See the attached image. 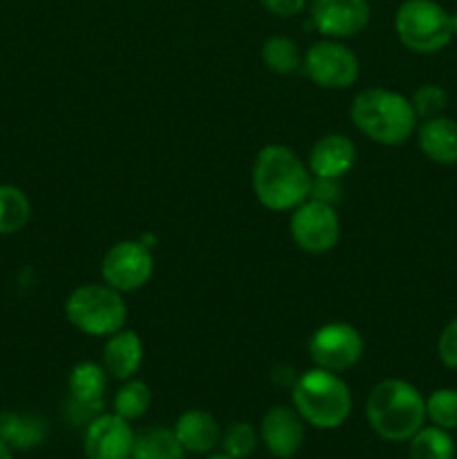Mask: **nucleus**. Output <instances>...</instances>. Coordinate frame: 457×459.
<instances>
[{"instance_id": "obj_4", "label": "nucleus", "mask_w": 457, "mask_h": 459, "mask_svg": "<svg viewBox=\"0 0 457 459\" xmlns=\"http://www.w3.org/2000/svg\"><path fill=\"white\" fill-rule=\"evenodd\" d=\"M291 406L307 426L334 430L352 415V393L341 375L314 366L291 385Z\"/></svg>"}, {"instance_id": "obj_17", "label": "nucleus", "mask_w": 457, "mask_h": 459, "mask_svg": "<svg viewBox=\"0 0 457 459\" xmlns=\"http://www.w3.org/2000/svg\"><path fill=\"white\" fill-rule=\"evenodd\" d=\"M417 143L419 151L435 164H457V121L444 115L424 119L417 126Z\"/></svg>"}, {"instance_id": "obj_20", "label": "nucleus", "mask_w": 457, "mask_h": 459, "mask_svg": "<svg viewBox=\"0 0 457 459\" xmlns=\"http://www.w3.org/2000/svg\"><path fill=\"white\" fill-rule=\"evenodd\" d=\"M186 451L182 448L175 430L164 426H151L134 435V446L130 459H184Z\"/></svg>"}, {"instance_id": "obj_18", "label": "nucleus", "mask_w": 457, "mask_h": 459, "mask_svg": "<svg viewBox=\"0 0 457 459\" xmlns=\"http://www.w3.org/2000/svg\"><path fill=\"white\" fill-rule=\"evenodd\" d=\"M70 402L81 403V406L103 408V397L108 390V372L101 363L81 361L72 368L70 379Z\"/></svg>"}, {"instance_id": "obj_14", "label": "nucleus", "mask_w": 457, "mask_h": 459, "mask_svg": "<svg viewBox=\"0 0 457 459\" xmlns=\"http://www.w3.org/2000/svg\"><path fill=\"white\" fill-rule=\"evenodd\" d=\"M357 164V146L348 134L332 133L318 139L307 157V169L314 178L343 179Z\"/></svg>"}, {"instance_id": "obj_6", "label": "nucleus", "mask_w": 457, "mask_h": 459, "mask_svg": "<svg viewBox=\"0 0 457 459\" xmlns=\"http://www.w3.org/2000/svg\"><path fill=\"white\" fill-rule=\"evenodd\" d=\"M394 31L415 54H437L453 40L451 13L435 0H403L394 13Z\"/></svg>"}, {"instance_id": "obj_24", "label": "nucleus", "mask_w": 457, "mask_h": 459, "mask_svg": "<svg viewBox=\"0 0 457 459\" xmlns=\"http://www.w3.org/2000/svg\"><path fill=\"white\" fill-rule=\"evenodd\" d=\"M151 403H152L151 385H148L146 381L133 377V379L124 381L121 388L115 393L112 408H115V412L119 417H124V420L128 421H134L139 420V417L146 415Z\"/></svg>"}, {"instance_id": "obj_13", "label": "nucleus", "mask_w": 457, "mask_h": 459, "mask_svg": "<svg viewBox=\"0 0 457 459\" xmlns=\"http://www.w3.org/2000/svg\"><path fill=\"white\" fill-rule=\"evenodd\" d=\"M260 439L276 459H291L305 444V421L294 406H272L260 421Z\"/></svg>"}, {"instance_id": "obj_15", "label": "nucleus", "mask_w": 457, "mask_h": 459, "mask_svg": "<svg viewBox=\"0 0 457 459\" xmlns=\"http://www.w3.org/2000/svg\"><path fill=\"white\" fill-rule=\"evenodd\" d=\"M143 363V343L134 330L121 327L119 332L106 339L101 354V366L106 368L108 377L116 381H128L137 377Z\"/></svg>"}, {"instance_id": "obj_23", "label": "nucleus", "mask_w": 457, "mask_h": 459, "mask_svg": "<svg viewBox=\"0 0 457 459\" xmlns=\"http://www.w3.org/2000/svg\"><path fill=\"white\" fill-rule=\"evenodd\" d=\"M263 63L269 72L280 76H289L303 67V54H300L298 43L289 36H269L263 45Z\"/></svg>"}, {"instance_id": "obj_26", "label": "nucleus", "mask_w": 457, "mask_h": 459, "mask_svg": "<svg viewBox=\"0 0 457 459\" xmlns=\"http://www.w3.org/2000/svg\"><path fill=\"white\" fill-rule=\"evenodd\" d=\"M426 420L444 430L457 429V390H433L426 397Z\"/></svg>"}, {"instance_id": "obj_5", "label": "nucleus", "mask_w": 457, "mask_h": 459, "mask_svg": "<svg viewBox=\"0 0 457 459\" xmlns=\"http://www.w3.org/2000/svg\"><path fill=\"white\" fill-rule=\"evenodd\" d=\"M65 316L72 327L83 332L85 336H110L125 325L128 318V305L124 294L112 290L106 282H92V285H81L67 296Z\"/></svg>"}, {"instance_id": "obj_7", "label": "nucleus", "mask_w": 457, "mask_h": 459, "mask_svg": "<svg viewBox=\"0 0 457 459\" xmlns=\"http://www.w3.org/2000/svg\"><path fill=\"white\" fill-rule=\"evenodd\" d=\"M303 72L323 90H348L361 74L358 56L343 40L323 39L303 54Z\"/></svg>"}, {"instance_id": "obj_25", "label": "nucleus", "mask_w": 457, "mask_h": 459, "mask_svg": "<svg viewBox=\"0 0 457 459\" xmlns=\"http://www.w3.org/2000/svg\"><path fill=\"white\" fill-rule=\"evenodd\" d=\"M260 433L249 424V421H233L220 435V448L224 455L233 459H246L258 448Z\"/></svg>"}, {"instance_id": "obj_33", "label": "nucleus", "mask_w": 457, "mask_h": 459, "mask_svg": "<svg viewBox=\"0 0 457 459\" xmlns=\"http://www.w3.org/2000/svg\"><path fill=\"white\" fill-rule=\"evenodd\" d=\"M206 459H233V457H228V455H224V453H220V455H209Z\"/></svg>"}, {"instance_id": "obj_1", "label": "nucleus", "mask_w": 457, "mask_h": 459, "mask_svg": "<svg viewBox=\"0 0 457 459\" xmlns=\"http://www.w3.org/2000/svg\"><path fill=\"white\" fill-rule=\"evenodd\" d=\"M255 200L273 213L294 211L309 197L312 173L307 164L282 143L260 148L251 170Z\"/></svg>"}, {"instance_id": "obj_12", "label": "nucleus", "mask_w": 457, "mask_h": 459, "mask_svg": "<svg viewBox=\"0 0 457 459\" xmlns=\"http://www.w3.org/2000/svg\"><path fill=\"white\" fill-rule=\"evenodd\" d=\"M134 430L128 420L116 412H101L85 426V459H130L134 446Z\"/></svg>"}, {"instance_id": "obj_32", "label": "nucleus", "mask_w": 457, "mask_h": 459, "mask_svg": "<svg viewBox=\"0 0 457 459\" xmlns=\"http://www.w3.org/2000/svg\"><path fill=\"white\" fill-rule=\"evenodd\" d=\"M451 22H453V34L457 36V13H453V16H451Z\"/></svg>"}, {"instance_id": "obj_11", "label": "nucleus", "mask_w": 457, "mask_h": 459, "mask_svg": "<svg viewBox=\"0 0 457 459\" xmlns=\"http://www.w3.org/2000/svg\"><path fill=\"white\" fill-rule=\"evenodd\" d=\"M372 7L367 0H312L309 21L325 39H354L370 25Z\"/></svg>"}, {"instance_id": "obj_27", "label": "nucleus", "mask_w": 457, "mask_h": 459, "mask_svg": "<svg viewBox=\"0 0 457 459\" xmlns=\"http://www.w3.org/2000/svg\"><path fill=\"white\" fill-rule=\"evenodd\" d=\"M410 103L419 119H433V117L442 115L444 108L448 106V94L439 85L426 83L415 90V94L410 97Z\"/></svg>"}, {"instance_id": "obj_30", "label": "nucleus", "mask_w": 457, "mask_h": 459, "mask_svg": "<svg viewBox=\"0 0 457 459\" xmlns=\"http://www.w3.org/2000/svg\"><path fill=\"white\" fill-rule=\"evenodd\" d=\"M260 4L276 18H296L305 12L307 0H260Z\"/></svg>"}, {"instance_id": "obj_21", "label": "nucleus", "mask_w": 457, "mask_h": 459, "mask_svg": "<svg viewBox=\"0 0 457 459\" xmlns=\"http://www.w3.org/2000/svg\"><path fill=\"white\" fill-rule=\"evenodd\" d=\"M31 218V202L12 184H0V236L22 231Z\"/></svg>"}, {"instance_id": "obj_31", "label": "nucleus", "mask_w": 457, "mask_h": 459, "mask_svg": "<svg viewBox=\"0 0 457 459\" xmlns=\"http://www.w3.org/2000/svg\"><path fill=\"white\" fill-rule=\"evenodd\" d=\"M0 459H13V451L0 439Z\"/></svg>"}, {"instance_id": "obj_19", "label": "nucleus", "mask_w": 457, "mask_h": 459, "mask_svg": "<svg viewBox=\"0 0 457 459\" xmlns=\"http://www.w3.org/2000/svg\"><path fill=\"white\" fill-rule=\"evenodd\" d=\"M47 437V426L39 415L30 412H0V439L9 448L30 451L40 446Z\"/></svg>"}, {"instance_id": "obj_8", "label": "nucleus", "mask_w": 457, "mask_h": 459, "mask_svg": "<svg viewBox=\"0 0 457 459\" xmlns=\"http://www.w3.org/2000/svg\"><path fill=\"white\" fill-rule=\"evenodd\" d=\"M366 352L361 332L345 321H332L318 327L309 339V359L316 368L341 375L357 366Z\"/></svg>"}, {"instance_id": "obj_9", "label": "nucleus", "mask_w": 457, "mask_h": 459, "mask_svg": "<svg viewBox=\"0 0 457 459\" xmlns=\"http://www.w3.org/2000/svg\"><path fill=\"white\" fill-rule=\"evenodd\" d=\"M289 233L294 245L305 254H327L341 240V220L336 206L305 200L291 211Z\"/></svg>"}, {"instance_id": "obj_29", "label": "nucleus", "mask_w": 457, "mask_h": 459, "mask_svg": "<svg viewBox=\"0 0 457 459\" xmlns=\"http://www.w3.org/2000/svg\"><path fill=\"white\" fill-rule=\"evenodd\" d=\"M343 197V186H341V179H330V178H314L312 175V186H309V197L307 200L323 202V204L336 206Z\"/></svg>"}, {"instance_id": "obj_22", "label": "nucleus", "mask_w": 457, "mask_h": 459, "mask_svg": "<svg viewBox=\"0 0 457 459\" xmlns=\"http://www.w3.org/2000/svg\"><path fill=\"white\" fill-rule=\"evenodd\" d=\"M455 455V442L448 430L439 426H421L410 439H408V457L410 459H453Z\"/></svg>"}, {"instance_id": "obj_3", "label": "nucleus", "mask_w": 457, "mask_h": 459, "mask_svg": "<svg viewBox=\"0 0 457 459\" xmlns=\"http://www.w3.org/2000/svg\"><path fill=\"white\" fill-rule=\"evenodd\" d=\"M352 124L379 146H401L417 133V117L410 99L388 88H367L354 97L349 108Z\"/></svg>"}, {"instance_id": "obj_10", "label": "nucleus", "mask_w": 457, "mask_h": 459, "mask_svg": "<svg viewBox=\"0 0 457 459\" xmlns=\"http://www.w3.org/2000/svg\"><path fill=\"white\" fill-rule=\"evenodd\" d=\"M155 272L151 247L142 240H121L106 251L101 260V276L112 290L128 294L148 285Z\"/></svg>"}, {"instance_id": "obj_28", "label": "nucleus", "mask_w": 457, "mask_h": 459, "mask_svg": "<svg viewBox=\"0 0 457 459\" xmlns=\"http://www.w3.org/2000/svg\"><path fill=\"white\" fill-rule=\"evenodd\" d=\"M437 357L451 370H457V316L446 323L437 339Z\"/></svg>"}, {"instance_id": "obj_2", "label": "nucleus", "mask_w": 457, "mask_h": 459, "mask_svg": "<svg viewBox=\"0 0 457 459\" xmlns=\"http://www.w3.org/2000/svg\"><path fill=\"white\" fill-rule=\"evenodd\" d=\"M366 420L385 442H408L426 426V397L410 381L384 379L367 394Z\"/></svg>"}, {"instance_id": "obj_16", "label": "nucleus", "mask_w": 457, "mask_h": 459, "mask_svg": "<svg viewBox=\"0 0 457 459\" xmlns=\"http://www.w3.org/2000/svg\"><path fill=\"white\" fill-rule=\"evenodd\" d=\"M173 430L184 451L195 453V455H209L215 446H220V435H222L218 420L200 408L182 412Z\"/></svg>"}]
</instances>
